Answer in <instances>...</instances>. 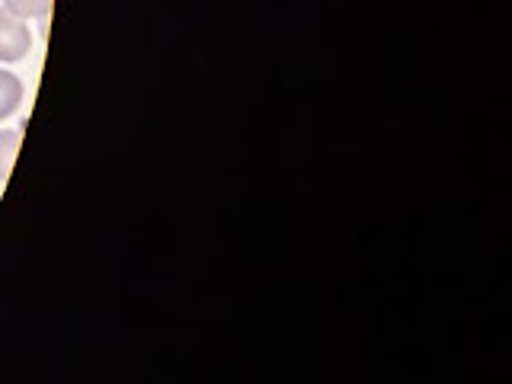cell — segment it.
<instances>
[{
  "instance_id": "obj_4",
  "label": "cell",
  "mask_w": 512,
  "mask_h": 384,
  "mask_svg": "<svg viewBox=\"0 0 512 384\" xmlns=\"http://www.w3.org/2000/svg\"><path fill=\"white\" fill-rule=\"evenodd\" d=\"M10 13L23 16V20H42L52 10V0H0Z\"/></svg>"
},
{
  "instance_id": "obj_3",
  "label": "cell",
  "mask_w": 512,
  "mask_h": 384,
  "mask_svg": "<svg viewBox=\"0 0 512 384\" xmlns=\"http://www.w3.org/2000/svg\"><path fill=\"white\" fill-rule=\"evenodd\" d=\"M16 154H20V132L16 128H0V180H7Z\"/></svg>"
},
{
  "instance_id": "obj_2",
  "label": "cell",
  "mask_w": 512,
  "mask_h": 384,
  "mask_svg": "<svg viewBox=\"0 0 512 384\" xmlns=\"http://www.w3.org/2000/svg\"><path fill=\"white\" fill-rule=\"evenodd\" d=\"M23 103V80L13 71L0 68V122L10 119L16 109Z\"/></svg>"
},
{
  "instance_id": "obj_1",
  "label": "cell",
  "mask_w": 512,
  "mask_h": 384,
  "mask_svg": "<svg viewBox=\"0 0 512 384\" xmlns=\"http://www.w3.org/2000/svg\"><path fill=\"white\" fill-rule=\"evenodd\" d=\"M32 48V32L26 26L23 16L10 13L7 7H0V64L23 61Z\"/></svg>"
}]
</instances>
